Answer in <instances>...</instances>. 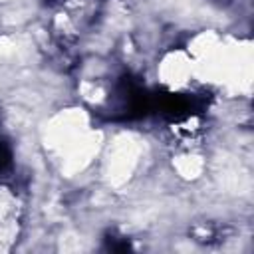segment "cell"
I'll use <instances>...</instances> for the list:
<instances>
[{
  "label": "cell",
  "instance_id": "cell-1",
  "mask_svg": "<svg viewBox=\"0 0 254 254\" xmlns=\"http://www.w3.org/2000/svg\"><path fill=\"white\" fill-rule=\"evenodd\" d=\"M10 163H12V151L4 141H0V171H6Z\"/></svg>",
  "mask_w": 254,
  "mask_h": 254
}]
</instances>
